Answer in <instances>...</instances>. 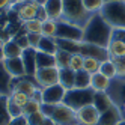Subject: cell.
<instances>
[{
    "instance_id": "cell-1",
    "label": "cell",
    "mask_w": 125,
    "mask_h": 125,
    "mask_svg": "<svg viewBox=\"0 0 125 125\" xmlns=\"http://www.w3.org/2000/svg\"><path fill=\"white\" fill-rule=\"evenodd\" d=\"M112 35H113V27L103 18L100 12L92 14L89 21L83 27V41L104 48H107V45L110 44Z\"/></svg>"
},
{
    "instance_id": "cell-2",
    "label": "cell",
    "mask_w": 125,
    "mask_h": 125,
    "mask_svg": "<svg viewBox=\"0 0 125 125\" xmlns=\"http://www.w3.org/2000/svg\"><path fill=\"white\" fill-rule=\"evenodd\" d=\"M100 14L113 29H125V2L118 0L105 3Z\"/></svg>"
},
{
    "instance_id": "cell-3",
    "label": "cell",
    "mask_w": 125,
    "mask_h": 125,
    "mask_svg": "<svg viewBox=\"0 0 125 125\" xmlns=\"http://www.w3.org/2000/svg\"><path fill=\"white\" fill-rule=\"evenodd\" d=\"M89 18L91 14L84 9L83 0H63V20L84 27Z\"/></svg>"
},
{
    "instance_id": "cell-4",
    "label": "cell",
    "mask_w": 125,
    "mask_h": 125,
    "mask_svg": "<svg viewBox=\"0 0 125 125\" xmlns=\"http://www.w3.org/2000/svg\"><path fill=\"white\" fill-rule=\"evenodd\" d=\"M42 112L48 118H51L57 125H74V124H77L75 110L71 109L65 103L57 104V105H44L42 104Z\"/></svg>"
},
{
    "instance_id": "cell-5",
    "label": "cell",
    "mask_w": 125,
    "mask_h": 125,
    "mask_svg": "<svg viewBox=\"0 0 125 125\" xmlns=\"http://www.w3.org/2000/svg\"><path fill=\"white\" fill-rule=\"evenodd\" d=\"M94 95H95V92L92 89H75V87L68 89L63 103L77 112L78 109H82V107L92 104L94 103Z\"/></svg>"
},
{
    "instance_id": "cell-6",
    "label": "cell",
    "mask_w": 125,
    "mask_h": 125,
    "mask_svg": "<svg viewBox=\"0 0 125 125\" xmlns=\"http://www.w3.org/2000/svg\"><path fill=\"white\" fill-rule=\"evenodd\" d=\"M56 38L57 39H69V41H83V27L62 18L57 21Z\"/></svg>"
},
{
    "instance_id": "cell-7",
    "label": "cell",
    "mask_w": 125,
    "mask_h": 125,
    "mask_svg": "<svg viewBox=\"0 0 125 125\" xmlns=\"http://www.w3.org/2000/svg\"><path fill=\"white\" fill-rule=\"evenodd\" d=\"M41 91H42V104L44 105H57V104L63 103L68 89H65L60 83H57V84H53L48 87H42Z\"/></svg>"
},
{
    "instance_id": "cell-8",
    "label": "cell",
    "mask_w": 125,
    "mask_h": 125,
    "mask_svg": "<svg viewBox=\"0 0 125 125\" xmlns=\"http://www.w3.org/2000/svg\"><path fill=\"white\" fill-rule=\"evenodd\" d=\"M59 73L60 68L59 66H48V68H39L36 71V74L33 75L36 84L42 89V87H48L53 84L59 83Z\"/></svg>"
},
{
    "instance_id": "cell-9",
    "label": "cell",
    "mask_w": 125,
    "mask_h": 125,
    "mask_svg": "<svg viewBox=\"0 0 125 125\" xmlns=\"http://www.w3.org/2000/svg\"><path fill=\"white\" fill-rule=\"evenodd\" d=\"M75 115H77L78 125H98V121H100V116H101V113L96 110V107L94 104H89L78 109Z\"/></svg>"
},
{
    "instance_id": "cell-10",
    "label": "cell",
    "mask_w": 125,
    "mask_h": 125,
    "mask_svg": "<svg viewBox=\"0 0 125 125\" xmlns=\"http://www.w3.org/2000/svg\"><path fill=\"white\" fill-rule=\"evenodd\" d=\"M41 3L36 0H30V2H24V3H18L14 6V9L17 12V17L21 23L27 21V20H33L36 18V12L39 9Z\"/></svg>"
},
{
    "instance_id": "cell-11",
    "label": "cell",
    "mask_w": 125,
    "mask_h": 125,
    "mask_svg": "<svg viewBox=\"0 0 125 125\" xmlns=\"http://www.w3.org/2000/svg\"><path fill=\"white\" fill-rule=\"evenodd\" d=\"M39 89V86L36 84L33 77H29V75H24V77H18V78H14L12 80V91H18V92H23L27 96L32 98V95L35 94Z\"/></svg>"
},
{
    "instance_id": "cell-12",
    "label": "cell",
    "mask_w": 125,
    "mask_h": 125,
    "mask_svg": "<svg viewBox=\"0 0 125 125\" xmlns=\"http://www.w3.org/2000/svg\"><path fill=\"white\" fill-rule=\"evenodd\" d=\"M125 118L122 107L115 104L113 107H110L109 110H105L104 113H101L98 125H118L122 119Z\"/></svg>"
},
{
    "instance_id": "cell-13",
    "label": "cell",
    "mask_w": 125,
    "mask_h": 125,
    "mask_svg": "<svg viewBox=\"0 0 125 125\" xmlns=\"http://www.w3.org/2000/svg\"><path fill=\"white\" fill-rule=\"evenodd\" d=\"M80 54H83L84 57H95L98 60H105L109 59V51L104 47H100V45H95V44H89V42H84L82 41V48H80Z\"/></svg>"
},
{
    "instance_id": "cell-14",
    "label": "cell",
    "mask_w": 125,
    "mask_h": 125,
    "mask_svg": "<svg viewBox=\"0 0 125 125\" xmlns=\"http://www.w3.org/2000/svg\"><path fill=\"white\" fill-rule=\"evenodd\" d=\"M48 18L51 20H62L63 18V0H45L42 3Z\"/></svg>"
},
{
    "instance_id": "cell-15",
    "label": "cell",
    "mask_w": 125,
    "mask_h": 125,
    "mask_svg": "<svg viewBox=\"0 0 125 125\" xmlns=\"http://www.w3.org/2000/svg\"><path fill=\"white\" fill-rule=\"evenodd\" d=\"M21 59H23V63H24V68H26V75L29 77H33L38 71V65H36V50L35 48H27L23 51L21 54Z\"/></svg>"
},
{
    "instance_id": "cell-16",
    "label": "cell",
    "mask_w": 125,
    "mask_h": 125,
    "mask_svg": "<svg viewBox=\"0 0 125 125\" xmlns=\"http://www.w3.org/2000/svg\"><path fill=\"white\" fill-rule=\"evenodd\" d=\"M3 65H5L6 71L11 74L12 78H18V77H24L26 75V68H24V63H23L21 57L6 59L3 62Z\"/></svg>"
},
{
    "instance_id": "cell-17",
    "label": "cell",
    "mask_w": 125,
    "mask_h": 125,
    "mask_svg": "<svg viewBox=\"0 0 125 125\" xmlns=\"http://www.w3.org/2000/svg\"><path fill=\"white\" fill-rule=\"evenodd\" d=\"M96 110L100 113H104L105 110H109L110 107H113L116 103L113 100V96L109 94V92H95L94 95V103H92Z\"/></svg>"
},
{
    "instance_id": "cell-18",
    "label": "cell",
    "mask_w": 125,
    "mask_h": 125,
    "mask_svg": "<svg viewBox=\"0 0 125 125\" xmlns=\"http://www.w3.org/2000/svg\"><path fill=\"white\" fill-rule=\"evenodd\" d=\"M112 86V80L109 77H105L101 73L92 74V82H91V89L94 92H109V89Z\"/></svg>"
},
{
    "instance_id": "cell-19",
    "label": "cell",
    "mask_w": 125,
    "mask_h": 125,
    "mask_svg": "<svg viewBox=\"0 0 125 125\" xmlns=\"http://www.w3.org/2000/svg\"><path fill=\"white\" fill-rule=\"evenodd\" d=\"M12 77L11 74L6 71L5 65L0 63V95L9 96L12 92Z\"/></svg>"
},
{
    "instance_id": "cell-20",
    "label": "cell",
    "mask_w": 125,
    "mask_h": 125,
    "mask_svg": "<svg viewBox=\"0 0 125 125\" xmlns=\"http://www.w3.org/2000/svg\"><path fill=\"white\" fill-rule=\"evenodd\" d=\"M59 83L65 89H74V86H75V71H73L71 68H60Z\"/></svg>"
},
{
    "instance_id": "cell-21",
    "label": "cell",
    "mask_w": 125,
    "mask_h": 125,
    "mask_svg": "<svg viewBox=\"0 0 125 125\" xmlns=\"http://www.w3.org/2000/svg\"><path fill=\"white\" fill-rule=\"evenodd\" d=\"M107 51H109L110 59L124 57V56H125V42L121 41V39H115V38H112L110 44L107 45Z\"/></svg>"
},
{
    "instance_id": "cell-22",
    "label": "cell",
    "mask_w": 125,
    "mask_h": 125,
    "mask_svg": "<svg viewBox=\"0 0 125 125\" xmlns=\"http://www.w3.org/2000/svg\"><path fill=\"white\" fill-rule=\"evenodd\" d=\"M3 51H5V56H6V59H12V57H21V54H23V48L17 44V41L12 38V39H9V41H6L5 44H3Z\"/></svg>"
},
{
    "instance_id": "cell-23",
    "label": "cell",
    "mask_w": 125,
    "mask_h": 125,
    "mask_svg": "<svg viewBox=\"0 0 125 125\" xmlns=\"http://www.w3.org/2000/svg\"><path fill=\"white\" fill-rule=\"evenodd\" d=\"M39 51H44V53H48V54H56L59 51V45H57V39L56 38H47V36H42L41 42L38 48Z\"/></svg>"
},
{
    "instance_id": "cell-24",
    "label": "cell",
    "mask_w": 125,
    "mask_h": 125,
    "mask_svg": "<svg viewBox=\"0 0 125 125\" xmlns=\"http://www.w3.org/2000/svg\"><path fill=\"white\" fill-rule=\"evenodd\" d=\"M36 65H38V69L39 68H48V66H57L56 65V56L36 50Z\"/></svg>"
},
{
    "instance_id": "cell-25",
    "label": "cell",
    "mask_w": 125,
    "mask_h": 125,
    "mask_svg": "<svg viewBox=\"0 0 125 125\" xmlns=\"http://www.w3.org/2000/svg\"><path fill=\"white\" fill-rule=\"evenodd\" d=\"M57 45H59V50H63L66 53H71V54H75V53H80V48H82V41L57 39Z\"/></svg>"
},
{
    "instance_id": "cell-26",
    "label": "cell",
    "mask_w": 125,
    "mask_h": 125,
    "mask_svg": "<svg viewBox=\"0 0 125 125\" xmlns=\"http://www.w3.org/2000/svg\"><path fill=\"white\" fill-rule=\"evenodd\" d=\"M100 73L104 74L105 77H109L110 80H115V78H118V69H116V65H115V62L113 59H105L101 62V66H100Z\"/></svg>"
},
{
    "instance_id": "cell-27",
    "label": "cell",
    "mask_w": 125,
    "mask_h": 125,
    "mask_svg": "<svg viewBox=\"0 0 125 125\" xmlns=\"http://www.w3.org/2000/svg\"><path fill=\"white\" fill-rule=\"evenodd\" d=\"M91 82H92V74L86 73L84 69L75 73V89H91Z\"/></svg>"
},
{
    "instance_id": "cell-28",
    "label": "cell",
    "mask_w": 125,
    "mask_h": 125,
    "mask_svg": "<svg viewBox=\"0 0 125 125\" xmlns=\"http://www.w3.org/2000/svg\"><path fill=\"white\" fill-rule=\"evenodd\" d=\"M12 118L8 112V96L0 95V125H9Z\"/></svg>"
},
{
    "instance_id": "cell-29",
    "label": "cell",
    "mask_w": 125,
    "mask_h": 125,
    "mask_svg": "<svg viewBox=\"0 0 125 125\" xmlns=\"http://www.w3.org/2000/svg\"><path fill=\"white\" fill-rule=\"evenodd\" d=\"M57 35V21L56 20H45L42 21V36L47 38H56Z\"/></svg>"
},
{
    "instance_id": "cell-30",
    "label": "cell",
    "mask_w": 125,
    "mask_h": 125,
    "mask_svg": "<svg viewBox=\"0 0 125 125\" xmlns=\"http://www.w3.org/2000/svg\"><path fill=\"white\" fill-rule=\"evenodd\" d=\"M23 30L26 33H41L42 35V21H39L38 18L24 21L23 23Z\"/></svg>"
},
{
    "instance_id": "cell-31",
    "label": "cell",
    "mask_w": 125,
    "mask_h": 125,
    "mask_svg": "<svg viewBox=\"0 0 125 125\" xmlns=\"http://www.w3.org/2000/svg\"><path fill=\"white\" fill-rule=\"evenodd\" d=\"M105 5L104 0H83V6H84V9L89 12V14H98L101 9H103V6Z\"/></svg>"
},
{
    "instance_id": "cell-32",
    "label": "cell",
    "mask_w": 125,
    "mask_h": 125,
    "mask_svg": "<svg viewBox=\"0 0 125 125\" xmlns=\"http://www.w3.org/2000/svg\"><path fill=\"white\" fill-rule=\"evenodd\" d=\"M100 66H101V60H98L95 57H84V71L89 74H96L100 73Z\"/></svg>"
},
{
    "instance_id": "cell-33",
    "label": "cell",
    "mask_w": 125,
    "mask_h": 125,
    "mask_svg": "<svg viewBox=\"0 0 125 125\" xmlns=\"http://www.w3.org/2000/svg\"><path fill=\"white\" fill-rule=\"evenodd\" d=\"M41 110H42V103L35 101V100H32V98H30V100L27 101V104L23 107V115L27 118V116L36 113V112H41Z\"/></svg>"
},
{
    "instance_id": "cell-34",
    "label": "cell",
    "mask_w": 125,
    "mask_h": 125,
    "mask_svg": "<svg viewBox=\"0 0 125 125\" xmlns=\"http://www.w3.org/2000/svg\"><path fill=\"white\" fill-rule=\"evenodd\" d=\"M69 68L78 73V71H82L84 68V56L80 54V53H75V54L71 56V60H69Z\"/></svg>"
},
{
    "instance_id": "cell-35",
    "label": "cell",
    "mask_w": 125,
    "mask_h": 125,
    "mask_svg": "<svg viewBox=\"0 0 125 125\" xmlns=\"http://www.w3.org/2000/svg\"><path fill=\"white\" fill-rule=\"evenodd\" d=\"M56 65L59 68H69V60H71V53H66L63 50H59L56 53Z\"/></svg>"
},
{
    "instance_id": "cell-36",
    "label": "cell",
    "mask_w": 125,
    "mask_h": 125,
    "mask_svg": "<svg viewBox=\"0 0 125 125\" xmlns=\"http://www.w3.org/2000/svg\"><path fill=\"white\" fill-rule=\"evenodd\" d=\"M9 100L14 101L15 104H18L20 107H24L26 104H27V101L30 100V96H27L23 92H18V91H12L11 95H9Z\"/></svg>"
},
{
    "instance_id": "cell-37",
    "label": "cell",
    "mask_w": 125,
    "mask_h": 125,
    "mask_svg": "<svg viewBox=\"0 0 125 125\" xmlns=\"http://www.w3.org/2000/svg\"><path fill=\"white\" fill-rule=\"evenodd\" d=\"M8 112H9L11 118L12 119H17V118H21L23 115V107H20L18 104H15L14 101L9 100V96H8Z\"/></svg>"
},
{
    "instance_id": "cell-38",
    "label": "cell",
    "mask_w": 125,
    "mask_h": 125,
    "mask_svg": "<svg viewBox=\"0 0 125 125\" xmlns=\"http://www.w3.org/2000/svg\"><path fill=\"white\" fill-rule=\"evenodd\" d=\"M24 118H26V116H24ZM45 118H47V115L41 110V112H36V113L27 116L26 119H27V124L29 125H42V122L45 121Z\"/></svg>"
},
{
    "instance_id": "cell-39",
    "label": "cell",
    "mask_w": 125,
    "mask_h": 125,
    "mask_svg": "<svg viewBox=\"0 0 125 125\" xmlns=\"http://www.w3.org/2000/svg\"><path fill=\"white\" fill-rule=\"evenodd\" d=\"M15 41H17V44L23 48V50H27V48H30V42H29V38H27V33H26L23 29L17 33V36L14 38Z\"/></svg>"
},
{
    "instance_id": "cell-40",
    "label": "cell",
    "mask_w": 125,
    "mask_h": 125,
    "mask_svg": "<svg viewBox=\"0 0 125 125\" xmlns=\"http://www.w3.org/2000/svg\"><path fill=\"white\" fill-rule=\"evenodd\" d=\"M113 62L116 65V69H118V78L125 80V56L116 57V59H113Z\"/></svg>"
},
{
    "instance_id": "cell-41",
    "label": "cell",
    "mask_w": 125,
    "mask_h": 125,
    "mask_svg": "<svg viewBox=\"0 0 125 125\" xmlns=\"http://www.w3.org/2000/svg\"><path fill=\"white\" fill-rule=\"evenodd\" d=\"M27 38H29V42H30V47L36 50L41 39H42V35L41 33H27Z\"/></svg>"
},
{
    "instance_id": "cell-42",
    "label": "cell",
    "mask_w": 125,
    "mask_h": 125,
    "mask_svg": "<svg viewBox=\"0 0 125 125\" xmlns=\"http://www.w3.org/2000/svg\"><path fill=\"white\" fill-rule=\"evenodd\" d=\"M15 6L14 0H0V11H8Z\"/></svg>"
},
{
    "instance_id": "cell-43",
    "label": "cell",
    "mask_w": 125,
    "mask_h": 125,
    "mask_svg": "<svg viewBox=\"0 0 125 125\" xmlns=\"http://www.w3.org/2000/svg\"><path fill=\"white\" fill-rule=\"evenodd\" d=\"M112 38H115V39H121V41L125 42V29H113Z\"/></svg>"
},
{
    "instance_id": "cell-44",
    "label": "cell",
    "mask_w": 125,
    "mask_h": 125,
    "mask_svg": "<svg viewBox=\"0 0 125 125\" xmlns=\"http://www.w3.org/2000/svg\"><path fill=\"white\" fill-rule=\"evenodd\" d=\"M36 18H38L39 21H45V20H48V15H47L45 9H44V6H42V3H41V6H39V9H38V12H36Z\"/></svg>"
},
{
    "instance_id": "cell-45",
    "label": "cell",
    "mask_w": 125,
    "mask_h": 125,
    "mask_svg": "<svg viewBox=\"0 0 125 125\" xmlns=\"http://www.w3.org/2000/svg\"><path fill=\"white\" fill-rule=\"evenodd\" d=\"M9 125H29V124H27V119H26L24 116H21V118L12 119V122H11Z\"/></svg>"
},
{
    "instance_id": "cell-46",
    "label": "cell",
    "mask_w": 125,
    "mask_h": 125,
    "mask_svg": "<svg viewBox=\"0 0 125 125\" xmlns=\"http://www.w3.org/2000/svg\"><path fill=\"white\" fill-rule=\"evenodd\" d=\"M42 125H57L54 121H53L51 118H48V116H47V118H45V121H44L42 122Z\"/></svg>"
},
{
    "instance_id": "cell-47",
    "label": "cell",
    "mask_w": 125,
    "mask_h": 125,
    "mask_svg": "<svg viewBox=\"0 0 125 125\" xmlns=\"http://www.w3.org/2000/svg\"><path fill=\"white\" fill-rule=\"evenodd\" d=\"M5 60H6V56H5V51H3V48H0V63H3Z\"/></svg>"
},
{
    "instance_id": "cell-48",
    "label": "cell",
    "mask_w": 125,
    "mask_h": 125,
    "mask_svg": "<svg viewBox=\"0 0 125 125\" xmlns=\"http://www.w3.org/2000/svg\"><path fill=\"white\" fill-rule=\"evenodd\" d=\"M15 5H18V3H24V2H30V0H14Z\"/></svg>"
},
{
    "instance_id": "cell-49",
    "label": "cell",
    "mask_w": 125,
    "mask_h": 125,
    "mask_svg": "<svg viewBox=\"0 0 125 125\" xmlns=\"http://www.w3.org/2000/svg\"><path fill=\"white\" fill-rule=\"evenodd\" d=\"M3 44H5V41L2 39V36H0V48H2V47H3Z\"/></svg>"
},
{
    "instance_id": "cell-50",
    "label": "cell",
    "mask_w": 125,
    "mask_h": 125,
    "mask_svg": "<svg viewBox=\"0 0 125 125\" xmlns=\"http://www.w3.org/2000/svg\"><path fill=\"white\" fill-rule=\"evenodd\" d=\"M118 125H125V118H124V119H122V121H121V122H119Z\"/></svg>"
},
{
    "instance_id": "cell-51",
    "label": "cell",
    "mask_w": 125,
    "mask_h": 125,
    "mask_svg": "<svg viewBox=\"0 0 125 125\" xmlns=\"http://www.w3.org/2000/svg\"><path fill=\"white\" fill-rule=\"evenodd\" d=\"M121 107H122V110H124V115H125V101H124V104H122Z\"/></svg>"
},
{
    "instance_id": "cell-52",
    "label": "cell",
    "mask_w": 125,
    "mask_h": 125,
    "mask_svg": "<svg viewBox=\"0 0 125 125\" xmlns=\"http://www.w3.org/2000/svg\"><path fill=\"white\" fill-rule=\"evenodd\" d=\"M105 3H110V2H118V0H104Z\"/></svg>"
},
{
    "instance_id": "cell-53",
    "label": "cell",
    "mask_w": 125,
    "mask_h": 125,
    "mask_svg": "<svg viewBox=\"0 0 125 125\" xmlns=\"http://www.w3.org/2000/svg\"><path fill=\"white\" fill-rule=\"evenodd\" d=\"M36 2H39V3H44V2H45V0H36Z\"/></svg>"
},
{
    "instance_id": "cell-54",
    "label": "cell",
    "mask_w": 125,
    "mask_h": 125,
    "mask_svg": "<svg viewBox=\"0 0 125 125\" xmlns=\"http://www.w3.org/2000/svg\"><path fill=\"white\" fill-rule=\"evenodd\" d=\"M2 12H3V11H0V15H2Z\"/></svg>"
},
{
    "instance_id": "cell-55",
    "label": "cell",
    "mask_w": 125,
    "mask_h": 125,
    "mask_svg": "<svg viewBox=\"0 0 125 125\" xmlns=\"http://www.w3.org/2000/svg\"><path fill=\"white\" fill-rule=\"evenodd\" d=\"M74 125H78V124H74Z\"/></svg>"
},
{
    "instance_id": "cell-56",
    "label": "cell",
    "mask_w": 125,
    "mask_h": 125,
    "mask_svg": "<svg viewBox=\"0 0 125 125\" xmlns=\"http://www.w3.org/2000/svg\"><path fill=\"white\" fill-rule=\"evenodd\" d=\"M122 2H125V0H122Z\"/></svg>"
}]
</instances>
